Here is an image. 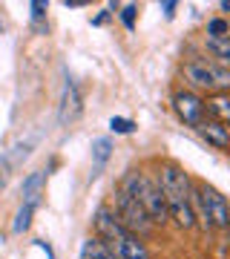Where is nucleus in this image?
I'll return each mask as SVG.
<instances>
[{"mask_svg":"<svg viewBox=\"0 0 230 259\" xmlns=\"http://www.w3.org/2000/svg\"><path fill=\"white\" fill-rule=\"evenodd\" d=\"M173 110L187 127H196V124L204 118V101L193 93V90H181V93H175L173 95Z\"/></svg>","mask_w":230,"mask_h":259,"instance_id":"obj_6","label":"nucleus"},{"mask_svg":"<svg viewBox=\"0 0 230 259\" xmlns=\"http://www.w3.org/2000/svg\"><path fill=\"white\" fill-rule=\"evenodd\" d=\"M158 190L164 196V204H167V219H173L181 231H190L196 225V216H193V207H190V176L184 173L178 164H164L158 170Z\"/></svg>","mask_w":230,"mask_h":259,"instance_id":"obj_1","label":"nucleus"},{"mask_svg":"<svg viewBox=\"0 0 230 259\" xmlns=\"http://www.w3.org/2000/svg\"><path fill=\"white\" fill-rule=\"evenodd\" d=\"M161 9H164V18L170 20L175 15V3H173V0H164V3H161Z\"/></svg>","mask_w":230,"mask_h":259,"instance_id":"obj_20","label":"nucleus"},{"mask_svg":"<svg viewBox=\"0 0 230 259\" xmlns=\"http://www.w3.org/2000/svg\"><path fill=\"white\" fill-rule=\"evenodd\" d=\"M46 9H49L46 3H40V0H35V3H32V18H35V20H40V18L46 15Z\"/></svg>","mask_w":230,"mask_h":259,"instance_id":"obj_19","label":"nucleus"},{"mask_svg":"<svg viewBox=\"0 0 230 259\" xmlns=\"http://www.w3.org/2000/svg\"><path fill=\"white\" fill-rule=\"evenodd\" d=\"M204 112H207V118L213 115V121L227 124V118H230V98L224 93H213L210 98L204 101Z\"/></svg>","mask_w":230,"mask_h":259,"instance_id":"obj_11","label":"nucleus"},{"mask_svg":"<svg viewBox=\"0 0 230 259\" xmlns=\"http://www.w3.org/2000/svg\"><path fill=\"white\" fill-rule=\"evenodd\" d=\"M78 112H81V98H78V90H75L72 78H66L64 95H61V112H58V118H61V124H69Z\"/></svg>","mask_w":230,"mask_h":259,"instance_id":"obj_10","label":"nucleus"},{"mask_svg":"<svg viewBox=\"0 0 230 259\" xmlns=\"http://www.w3.org/2000/svg\"><path fill=\"white\" fill-rule=\"evenodd\" d=\"M35 207H37V204H29V202H23V204H20L18 216H15V233L29 231V225H32V213H35Z\"/></svg>","mask_w":230,"mask_h":259,"instance_id":"obj_14","label":"nucleus"},{"mask_svg":"<svg viewBox=\"0 0 230 259\" xmlns=\"http://www.w3.org/2000/svg\"><path fill=\"white\" fill-rule=\"evenodd\" d=\"M135 15H138V6H132V3L121 9V20H124V26H127V29L135 26Z\"/></svg>","mask_w":230,"mask_h":259,"instance_id":"obj_18","label":"nucleus"},{"mask_svg":"<svg viewBox=\"0 0 230 259\" xmlns=\"http://www.w3.org/2000/svg\"><path fill=\"white\" fill-rule=\"evenodd\" d=\"M107 245H110V250L118 259H150L147 245L141 242V236H132V233H124L121 239L107 242Z\"/></svg>","mask_w":230,"mask_h":259,"instance_id":"obj_8","label":"nucleus"},{"mask_svg":"<svg viewBox=\"0 0 230 259\" xmlns=\"http://www.w3.org/2000/svg\"><path fill=\"white\" fill-rule=\"evenodd\" d=\"M207 37H227V20L213 18L210 23H207Z\"/></svg>","mask_w":230,"mask_h":259,"instance_id":"obj_17","label":"nucleus"},{"mask_svg":"<svg viewBox=\"0 0 230 259\" xmlns=\"http://www.w3.org/2000/svg\"><path fill=\"white\" fill-rule=\"evenodd\" d=\"M107 18H110V9L104 12V15H98V18L92 20V23H95V26H101V23H104V20H107Z\"/></svg>","mask_w":230,"mask_h":259,"instance_id":"obj_21","label":"nucleus"},{"mask_svg":"<svg viewBox=\"0 0 230 259\" xmlns=\"http://www.w3.org/2000/svg\"><path fill=\"white\" fill-rule=\"evenodd\" d=\"M110 130H112V133L127 136V133H132V130H135V124H132L129 118H118V115H112V118H110Z\"/></svg>","mask_w":230,"mask_h":259,"instance_id":"obj_16","label":"nucleus"},{"mask_svg":"<svg viewBox=\"0 0 230 259\" xmlns=\"http://www.w3.org/2000/svg\"><path fill=\"white\" fill-rule=\"evenodd\" d=\"M112 153V141L110 139H95L92 141V158H95V164H104Z\"/></svg>","mask_w":230,"mask_h":259,"instance_id":"obj_15","label":"nucleus"},{"mask_svg":"<svg viewBox=\"0 0 230 259\" xmlns=\"http://www.w3.org/2000/svg\"><path fill=\"white\" fill-rule=\"evenodd\" d=\"M121 190L129 193L141 207H144V213H147V219L153 225L167 222V204H164V196L158 190L156 179H150L147 173H141V170H129L127 176H124V182H121Z\"/></svg>","mask_w":230,"mask_h":259,"instance_id":"obj_2","label":"nucleus"},{"mask_svg":"<svg viewBox=\"0 0 230 259\" xmlns=\"http://www.w3.org/2000/svg\"><path fill=\"white\" fill-rule=\"evenodd\" d=\"M204 47L216 58V64L224 66L230 61V37H204Z\"/></svg>","mask_w":230,"mask_h":259,"instance_id":"obj_13","label":"nucleus"},{"mask_svg":"<svg viewBox=\"0 0 230 259\" xmlns=\"http://www.w3.org/2000/svg\"><path fill=\"white\" fill-rule=\"evenodd\" d=\"M181 72L193 87L207 90V93H224L230 87L227 66H219L216 61H207V58H193V61H187Z\"/></svg>","mask_w":230,"mask_h":259,"instance_id":"obj_4","label":"nucleus"},{"mask_svg":"<svg viewBox=\"0 0 230 259\" xmlns=\"http://www.w3.org/2000/svg\"><path fill=\"white\" fill-rule=\"evenodd\" d=\"M112 199H115V219L121 222V228L124 231H129L132 236H144V233L153 231V222L147 219V213H144V207L132 199L129 193H124V190H115L112 193Z\"/></svg>","mask_w":230,"mask_h":259,"instance_id":"obj_5","label":"nucleus"},{"mask_svg":"<svg viewBox=\"0 0 230 259\" xmlns=\"http://www.w3.org/2000/svg\"><path fill=\"white\" fill-rule=\"evenodd\" d=\"M193 130L202 136L204 141H207V144H213L216 150H227L230 133H227V127H224V124H219V121H213V118H202Z\"/></svg>","mask_w":230,"mask_h":259,"instance_id":"obj_9","label":"nucleus"},{"mask_svg":"<svg viewBox=\"0 0 230 259\" xmlns=\"http://www.w3.org/2000/svg\"><path fill=\"white\" fill-rule=\"evenodd\" d=\"M81 259H118L110 250V245L98 236H89V239L81 245Z\"/></svg>","mask_w":230,"mask_h":259,"instance_id":"obj_12","label":"nucleus"},{"mask_svg":"<svg viewBox=\"0 0 230 259\" xmlns=\"http://www.w3.org/2000/svg\"><path fill=\"white\" fill-rule=\"evenodd\" d=\"M92 225H95V231H98V239H104V242H115V239H121L124 233H129V231L121 228V222L115 219V213H112L110 207H98Z\"/></svg>","mask_w":230,"mask_h":259,"instance_id":"obj_7","label":"nucleus"},{"mask_svg":"<svg viewBox=\"0 0 230 259\" xmlns=\"http://www.w3.org/2000/svg\"><path fill=\"white\" fill-rule=\"evenodd\" d=\"M190 207H193V216L204 225V231H210V228H227L230 225L227 199L216 187L204 185V182H199L190 190Z\"/></svg>","mask_w":230,"mask_h":259,"instance_id":"obj_3","label":"nucleus"}]
</instances>
